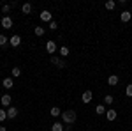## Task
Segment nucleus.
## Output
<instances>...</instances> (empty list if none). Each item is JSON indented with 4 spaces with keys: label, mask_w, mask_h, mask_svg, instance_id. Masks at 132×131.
<instances>
[{
    "label": "nucleus",
    "mask_w": 132,
    "mask_h": 131,
    "mask_svg": "<svg viewBox=\"0 0 132 131\" xmlns=\"http://www.w3.org/2000/svg\"><path fill=\"white\" fill-rule=\"evenodd\" d=\"M21 12H23V14H30L32 12V5L30 4H23V5H21Z\"/></svg>",
    "instance_id": "obj_13"
},
{
    "label": "nucleus",
    "mask_w": 132,
    "mask_h": 131,
    "mask_svg": "<svg viewBox=\"0 0 132 131\" xmlns=\"http://www.w3.org/2000/svg\"><path fill=\"white\" fill-rule=\"evenodd\" d=\"M108 83L113 85V87H114V85H118V76H116V74H111V76L108 78Z\"/></svg>",
    "instance_id": "obj_14"
},
{
    "label": "nucleus",
    "mask_w": 132,
    "mask_h": 131,
    "mask_svg": "<svg viewBox=\"0 0 132 131\" xmlns=\"http://www.w3.org/2000/svg\"><path fill=\"white\" fill-rule=\"evenodd\" d=\"M0 23H2V27H4V29H5V30H7V29H11V27H12V20H11L9 16H4V18H2V21H0Z\"/></svg>",
    "instance_id": "obj_6"
},
{
    "label": "nucleus",
    "mask_w": 132,
    "mask_h": 131,
    "mask_svg": "<svg viewBox=\"0 0 132 131\" xmlns=\"http://www.w3.org/2000/svg\"><path fill=\"white\" fill-rule=\"evenodd\" d=\"M78 119V113L74 110H67V112H62V121L65 122V124H74Z\"/></svg>",
    "instance_id": "obj_1"
},
{
    "label": "nucleus",
    "mask_w": 132,
    "mask_h": 131,
    "mask_svg": "<svg viewBox=\"0 0 132 131\" xmlns=\"http://www.w3.org/2000/svg\"><path fill=\"white\" fill-rule=\"evenodd\" d=\"M0 131H7V129H5V126H0Z\"/></svg>",
    "instance_id": "obj_28"
},
{
    "label": "nucleus",
    "mask_w": 132,
    "mask_h": 131,
    "mask_svg": "<svg viewBox=\"0 0 132 131\" xmlns=\"http://www.w3.org/2000/svg\"><path fill=\"white\" fill-rule=\"evenodd\" d=\"M130 18H132V12H130V11H123L122 14H120V20H122L123 23H127V21H130Z\"/></svg>",
    "instance_id": "obj_9"
},
{
    "label": "nucleus",
    "mask_w": 132,
    "mask_h": 131,
    "mask_svg": "<svg viewBox=\"0 0 132 131\" xmlns=\"http://www.w3.org/2000/svg\"><path fill=\"white\" fill-rule=\"evenodd\" d=\"M9 44H11V46H14V48H18V46L21 44V37L18 36V34H14L12 37H9Z\"/></svg>",
    "instance_id": "obj_3"
},
{
    "label": "nucleus",
    "mask_w": 132,
    "mask_h": 131,
    "mask_svg": "<svg viewBox=\"0 0 132 131\" xmlns=\"http://www.w3.org/2000/svg\"><path fill=\"white\" fill-rule=\"evenodd\" d=\"M11 101H12V98H11L9 94H4V96L0 98V103H2V106H4V108H5V106L9 108V106H11Z\"/></svg>",
    "instance_id": "obj_4"
},
{
    "label": "nucleus",
    "mask_w": 132,
    "mask_h": 131,
    "mask_svg": "<svg viewBox=\"0 0 132 131\" xmlns=\"http://www.w3.org/2000/svg\"><path fill=\"white\" fill-rule=\"evenodd\" d=\"M125 94H127L129 98H132V83H129V85H127V89H125Z\"/></svg>",
    "instance_id": "obj_25"
},
{
    "label": "nucleus",
    "mask_w": 132,
    "mask_h": 131,
    "mask_svg": "<svg viewBox=\"0 0 132 131\" xmlns=\"http://www.w3.org/2000/svg\"><path fill=\"white\" fill-rule=\"evenodd\" d=\"M16 115H18V108L16 106H9L7 108V119H16Z\"/></svg>",
    "instance_id": "obj_7"
},
{
    "label": "nucleus",
    "mask_w": 132,
    "mask_h": 131,
    "mask_svg": "<svg viewBox=\"0 0 132 131\" xmlns=\"http://www.w3.org/2000/svg\"><path fill=\"white\" fill-rule=\"evenodd\" d=\"M46 51H48L50 55H53V53L56 51V43H55V41H48V43H46Z\"/></svg>",
    "instance_id": "obj_5"
},
{
    "label": "nucleus",
    "mask_w": 132,
    "mask_h": 131,
    "mask_svg": "<svg viewBox=\"0 0 132 131\" xmlns=\"http://www.w3.org/2000/svg\"><path fill=\"white\" fill-rule=\"evenodd\" d=\"M114 5H116V2H114V0H108V2L104 4V7H106V9H108V11L114 9Z\"/></svg>",
    "instance_id": "obj_16"
},
{
    "label": "nucleus",
    "mask_w": 132,
    "mask_h": 131,
    "mask_svg": "<svg viewBox=\"0 0 132 131\" xmlns=\"http://www.w3.org/2000/svg\"><path fill=\"white\" fill-rule=\"evenodd\" d=\"M60 59H58V57H51V64H55V66H60Z\"/></svg>",
    "instance_id": "obj_26"
},
{
    "label": "nucleus",
    "mask_w": 132,
    "mask_h": 131,
    "mask_svg": "<svg viewBox=\"0 0 132 131\" xmlns=\"http://www.w3.org/2000/svg\"><path fill=\"white\" fill-rule=\"evenodd\" d=\"M34 32H35V36H37V37L44 36V29H42V27H35V29H34Z\"/></svg>",
    "instance_id": "obj_20"
},
{
    "label": "nucleus",
    "mask_w": 132,
    "mask_h": 131,
    "mask_svg": "<svg viewBox=\"0 0 132 131\" xmlns=\"http://www.w3.org/2000/svg\"><path fill=\"white\" fill-rule=\"evenodd\" d=\"M65 128L62 126V122H55L53 126H51V131H63Z\"/></svg>",
    "instance_id": "obj_15"
},
{
    "label": "nucleus",
    "mask_w": 132,
    "mask_h": 131,
    "mask_svg": "<svg viewBox=\"0 0 132 131\" xmlns=\"http://www.w3.org/2000/svg\"><path fill=\"white\" fill-rule=\"evenodd\" d=\"M58 51H60V57H67V55H69V48H67V46H62Z\"/></svg>",
    "instance_id": "obj_21"
},
{
    "label": "nucleus",
    "mask_w": 132,
    "mask_h": 131,
    "mask_svg": "<svg viewBox=\"0 0 132 131\" xmlns=\"http://www.w3.org/2000/svg\"><path fill=\"white\" fill-rule=\"evenodd\" d=\"M7 119V112H5V108H0V122H4Z\"/></svg>",
    "instance_id": "obj_22"
},
{
    "label": "nucleus",
    "mask_w": 132,
    "mask_h": 131,
    "mask_svg": "<svg viewBox=\"0 0 132 131\" xmlns=\"http://www.w3.org/2000/svg\"><path fill=\"white\" fill-rule=\"evenodd\" d=\"M113 101H114V98H113L111 94H108V96L104 98V103H106V105H113Z\"/></svg>",
    "instance_id": "obj_23"
},
{
    "label": "nucleus",
    "mask_w": 132,
    "mask_h": 131,
    "mask_svg": "<svg viewBox=\"0 0 132 131\" xmlns=\"http://www.w3.org/2000/svg\"><path fill=\"white\" fill-rule=\"evenodd\" d=\"M5 44H9V37L4 36V34H0V46H5Z\"/></svg>",
    "instance_id": "obj_18"
},
{
    "label": "nucleus",
    "mask_w": 132,
    "mask_h": 131,
    "mask_svg": "<svg viewBox=\"0 0 132 131\" xmlns=\"http://www.w3.org/2000/svg\"><path fill=\"white\" fill-rule=\"evenodd\" d=\"M51 16H53V14H51L50 11H42V12H41V20L42 21H50V23H51V21H53V20H51Z\"/></svg>",
    "instance_id": "obj_10"
},
{
    "label": "nucleus",
    "mask_w": 132,
    "mask_h": 131,
    "mask_svg": "<svg viewBox=\"0 0 132 131\" xmlns=\"http://www.w3.org/2000/svg\"><path fill=\"white\" fill-rule=\"evenodd\" d=\"M2 85H4V89H12L14 87V81H12V78H4Z\"/></svg>",
    "instance_id": "obj_11"
},
{
    "label": "nucleus",
    "mask_w": 132,
    "mask_h": 131,
    "mask_svg": "<svg viewBox=\"0 0 132 131\" xmlns=\"http://www.w3.org/2000/svg\"><path fill=\"white\" fill-rule=\"evenodd\" d=\"M56 29H58V23H56V21H51L50 23V30H56Z\"/></svg>",
    "instance_id": "obj_27"
},
{
    "label": "nucleus",
    "mask_w": 132,
    "mask_h": 131,
    "mask_svg": "<svg viewBox=\"0 0 132 131\" xmlns=\"http://www.w3.org/2000/svg\"><path fill=\"white\" fill-rule=\"evenodd\" d=\"M95 112H97V113H99V115H104V113H106V108H104V105H97V108H95Z\"/></svg>",
    "instance_id": "obj_19"
},
{
    "label": "nucleus",
    "mask_w": 132,
    "mask_h": 131,
    "mask_svg": "<svg viewBox=\"0 0 132 131\" xmlns=\"http://www.w3.org/2000/svg\"><path fill=\"white\" fill-rule=\"evenodd\" d=\"M11 9H12V7H11V4H4V5H2V12H4V14H7Z\"/></svg>",
    "instance_id": "obj_24"
},
{
    "label": "nucleus",
    "mask_w": 132,
    "mask_h": 131,
    "mask_svg": "<svg viewBox=\"0 0 132 131\" xmlns=\"http://www.w3.org/2000/svg\"><path fill=\"white\" fill-rule=\"evenodd\" d=\"M0 21H2V16H0Z\"/></svg>",
    "instance_id": "obj_29"
},
{
    "label": "nucleus",
    "mask_w": 132,
    "mask_h": 131,
    "mask_svg": "<svg viewBox=\"0 0 132 131\" xmlns=\"http://www.w3.org/2000/svg\"><path fill=\"white\" fill-rule=\"evenodd\" d=\"M50 115H51V117H60V115H62L60 108H58V106H53V108L50 110Z\"/></svg>",
    "instance_id": "obj_12"
},
{
    "label": "nucleus",
    "mask_w": 132,
    "mask_h": 131,
    "mask_svg": "<svg viewBox=\"0 0 132 131\" xmlns=\"http://www.w3.org/2000/svg\"><path fill=\"white\" fill-rule=\"evenodd\" d=\"M11 74H12V78H18V76H21V69L20 67H12L11 69Z\"/></svg>",
    "instance_id": "obj_17"
},
{
    "label": "nucleus",
    "mask_w": 132,
    "mask_h": 131,
    "mask_svg": "<svg viewBox=\"0 0 132 131\" xmlns=\"http://www.w3.org/2000/svg\"><path fill=\"white\" fill-rule=\"evenodd\" d=\"M116 117H118V112L116 110H108L106 112V119H108V121H114V119H116Z\"/></svg>",
    "instance_id": "obj_8"
},
{
    "label": "nucleus",
    "mask_w": 132,
    "mask_h": 131,
    "mask_svg": "<svg viewBox=\"0 0 132 131\" xmlns=\"http://www.w3.org/2000/svg\"><path fill=\"white\" fill-rule=\"evenodd\" d=\"M92 99H93V94H92V91H85L81 96V101L85 103V105H88V103H92Z\"/></svg>",
    "instance_id": "obj_2"
}]
</instances>
